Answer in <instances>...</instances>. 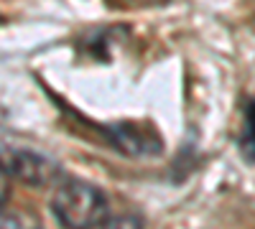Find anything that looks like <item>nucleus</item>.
I'll use <instances>...</instances> for the list:
<instances>
[{
	"label": "nucleus",
	"mask_w": 255,
	"mask_h": 229,
	"mask_svg": "<svg viewBox=\"0 0 255 229\" xmlns=\"http://www.w3.org/2000/svg\"><path fill=\"white\" fill-rule=\"evenodd\" d=\"M0 229H36V224L18 212H0Z\"/></svg>",
	"instance_id": "nucleus-4"
},
{
	"label": "nucleus",
	"mask_w": 255,
	"mask_h": 229,
	"mask_svg": "<svg viewBox=\"0 0 255 229\" xmlns=\"http://www.w3.org/2000/svg\"><path fill=\"white\" fill-rule=\"evenodd\" d=\"M51 212L64 229H100L110 217V206L95 183L64 178L51 196Z\"/></svg>",
	"instance_id": "nucleus-1"
},
{
	"label": "nucleus",
	"mask_w": 255,
	"mask_h": 229,
	"mask_svg": "<svg viewBox=\"0 0 255 229\" xmlns=\"http://www.w3.org/2000/svg\"><path fill=\"white\" fill-rule=\"evenodd\" d=\"M0 165L8 176H15L31 186H49L59 178V165L54 158L26 151V148H3L0 151Z\"/></svg>",
	"instance_id": "nucleus-2"
},
{
	"label": "nucleus",
	"mask_w": 255,
	"mask_h": 229,
	"mask_svg": "<svg viewBox=\"0 0 255 229\" xmlns=\"http://www.w3.org/2000/svg\"><path fill=\"white\" fill-rule=\"evenodd\" d=\"M243 153L248 158V163H253L255 148H253V107L248 102V110H245V133H243Z\"/></svg>",
	"instance_id": "nucleus-5"
},
{
	"label": "nucleus",
	"mask_w": 255,
	"mask_h": 229,
	"mask_svg": "<svg viewBox=\"0 0 255 229\" xmlns=\"http://www.w3.org/2000/svg\"><path fill=\"white\" fill-rule=\"evenodd\" d=\"M8 194H10V176L5 173L3 165H0V212H3V206L8 201Z\"/></svg>",
	"instance_id": "nucleus-7"
},
{
	"label": "nucleus",
	"mask_w": 255,
	"mask_h": 229,
	"mask_svg": "<svg viewBox=\"0 0 255 229\" xmlns=\"http://www.w3.org/2000/svg\"><path fill=\"white\" fill-rule=\"evenodd\" d=\"M113 133H115L113 138L118 140L120 151L130 153V155H145V153L161 148L153 138H148V135L140 138V130L135 128V125H118V128H113Z\"/></svg>",
	"instance_id": "nucleus-3"
},
{
	"label": "nucleus",
	"mask_w": 255,
	"mask_h": 229,
	"mask_svg": "<svg viewBox=\"0 0 255 229\" xmlns=\"http://www.w3.org/2000/svg\"><path fill=\"white\" fill-rule=\"evenodd\" d=\"M143 3H153V0H143Z\"/></svg>",
	"instance_id": "nucleus-8"
},
{
	"label": "nucleus",
	"mask_w": 255,
	"mask_h": 229,
	"mask_svg": "<svg viewBox=\"0 0 255 229\" xmlns=\"http://www.w3.org/2000/svg\"><path fill=\"white\" fill-rule=\"evenodd\" d=\"M100 229H143L135 217H108Z\"/></svg>",
	"instance_id": "nucleus-6"
}]
</instances>
